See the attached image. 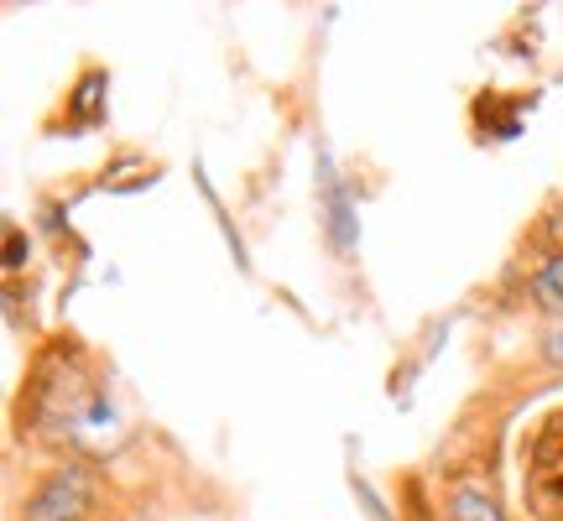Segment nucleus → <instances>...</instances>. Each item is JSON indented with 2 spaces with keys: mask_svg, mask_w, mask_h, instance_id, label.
I'll return each instance as SVG.
<instances>
[{
  "mask_svg": "<svg viewBox=\"0 0 563 521\" xmlns=\"http://www.w3.org/2000/svg\"><path fill=\"white\" fill-rule=\"evenodd\" d=\"M115 428H121L115 397L95 376V355L84 350L79 334H53L47 344H37L16 391V433L89 459V448L115 439Z\"/></svg>",
  "mask_w": 563,
  "mask_h": 521,
  "instance_id": "1",
  "label": "nucleus"
},
{
  "mask_svg": "<svg viewBox=\"0 0 563 521\" xmlns=\"http://www.w3.org/2000/svg\"><path fill=\"white\" fill-rule=\"evenodd\" d=\"M104 501V485L95 459L63 454L53 469H42L37 485L26 490V501L16 506V521H95Z\"/></svg>",
  "mask_w": 563,
  "mask_h": 521,
  "instance_id": "2",
  "label": "nucleus"
},
{
  "mask_svg": "<svg viewBox=\"0 0 563 521\" xmlns=\"http://www.w3.org/2000/svg\"><path fill=\"white\" fill-rule=\"evenodd\" d=\"M522 501L538 521H563V407L522 439Z\"/></svg>",
  "mask_w": 563,
  "mask_h": 521,
  "instance_id": "3",
  "label": "nucleus"
},
{
  "mask_svg": "<svg viewBox=\"0 0 563 521\" xmlns=\"http://www.w3.org/2000/svg\"><path fill=\"white\" fill-rule=\"evenodd\" d=\"M319 214H323V235L334 245V256L350 260V251L361 245V214H355V193L340 178V167L329 152H319Z\"/></svg>",
  "mask_w": 563,
  "mask_h": 521,
  "instance_id": "4",
  "label": "nucleus"
},
{
  "mask_svg": "<svg viewBox=\"0 0 563 521\" xmlns=\"http://www.w3.org/2000/svg\"><path fill=\"white\" fill-rule=\"evenodd\" d=\"M104 100H110V74H104L100 63H89L79 74V84L68 89V100H63V115H68V131L84 136V131H100L104 125Z\"/></svg>",
  "mask_w": 563,
  "mask_h": 521,
  "instance_id": "5",
  "label": "nucleus"
},
{
  "mask_svg": "<svg viewBox=\"0 0 563 521\" xmlns=\"http://www.w3.org/2000/svg\"><path fill=\"white\" fill-rule=\"evenodd\" d=\"M527 110H532V100H522V95L485 89L481 100H475V136L481 141H511L517 131H522Z\"/></svg>",
  "mask_w": 563,
  "mask_h": 521,
  "instance_id": "6",
  "label": "nucleus"
},
{
  "mask_svg": "<svg viewBox=\"0 0 563 521\" xmlns=\"http://www.w3.org/2000/svg\"><path fill=\"white\" fill-rule=\"evenodd\" d=\"M527 298L538 313H548V323L563 319V256L559 251H543V256L527 266Z\"/></svg>",
  "mask_w": 563,
  "mask_h": 521,
  "instance_id": "7",
  "label": "nucleus"
},
{
  "mask_svg": "<svg viewBox=\"0 0 563 521\" xmlns=\"http://www.w3.org/2000/svg\"><path fill=\"white\" fill-rule=\"evenodd\" d=\"M443 517L449 521H511L496 506V496L481 490V485H449L443 490Z\"/></svg>",
  "mask_w": 563,
  "mask_h": 521,
  "instance_id": "8",
  "label": "nucleus"
},
{
  "mask_svg": "<svg viewBox=\"0 0 563 521\" xmlns=\"http://www.w3.org/2000/svg\"><path fill=\"white\" fill-rule=\"evenodd\" d=\"M157 182V162L136 157V152H125V157L104 162V178L100 188H110V193H136V188H152Z\"/></svg>",
  "mask_w": 563,
  "mask_h": 521,
  "instance_id": "9",
  "label": "nucleus"
},
{
  "mask_svg": "<svg viewBox=\"0 0 563 521\" xmlns=\"http://www.w3.org/2000/svg\"><path fill=\"white\" fill-rule=\"evenodd\" d=\"M538 235H543V251H559L563 256V193L559 199H548L543 220H538Z\"/></svg>",
  "mask_w": 563,
  "mask_h": 521,
  "instance_id": "10",
  "label": "nucleus"
},
{
  "mask_svg": "<svg viewBox=\"0 0 563 521\" xmlns=\"http://www.w3.org/2000/svg\"><path fill=\"white\" fill-rule=\"evenodd\" d=\"M26 256H32V241L21 235L16 220H5V277H16L21 266H26Z\"/></svg>",
  "mask_w": 563,
  "mask_h": 521,
  "instance_id": "11",
  "label": "nucleus"
},
{
  "mask_svg": "<svg viewBox=\"0 0 563 521\" xmlns=\"http://www.w3.org/2000/svg\"><path fill=\"white\" fill-rule=\"evenodd\" d=\"M538 361H543L548 370H563V319H553L543 329V340H538Z\"/></svg>",
  "mask_w": 563,
  "mask_h": 521,
  "instance_id": "12",
  "label": "nucleus"
},
{
  "mask_svg": "<svg viewBox=\"0 0 563 521\" xmlns=\"http://www.w3.org/2000/svg\"><path fill=\"white\" fill-rule=\"evenodd\" d=\"M355 490H361V501H365V511H371V521H391V517H386V506L376 501V490H371V485L355 480Z\"/></svg>",
  "mask_w": 563,
  "mask_h": 521,
  "instance_id": "13",
  "label": "nucleus"
}]
</instances>
